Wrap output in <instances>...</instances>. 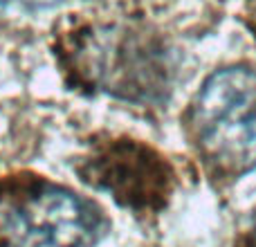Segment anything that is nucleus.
Returning <instances> with one entry per match:
<instances>
[{"label":"nucleus","mask_w":256,"mask_h":247,"mask_svg":"<svg viewBox=\"0 0 256 247\" xmlns=\"http://www.w3.org/2000/svg\"><path fill=\"white\" fill-rule=\"evenodd\" d=\"M189 128L214 173L240 178L256 168V70L214 72L191 104Z\"/></svg>","instance_id":"1"},{"label":"nucleus","mask_w":256,"mask_h":247,"mask_svg":"<svg viewBox=\"0 0 256 247\" xmlns=\"http://www.w3.org/2000/svg\"><path fill=\"white\" fill-rule=\"evenodd\" d=\"M9 234L30 247H94L108 220L97 204L61 186H36L4 207Z\"/></svg>","instance_id":"2"},{"label":"nucleus","mask_w":256,"mask_h":247,"mask_svg":"<svg viewBox=\"0 0 256 247\" xmlns=\"http://www.w3.org/2000/svg\"><path fill=\"white\" fill-rule=\"evenodd\" d=\"M70 2H84V0H0V20L50 12V9L63 7Z\"/></svg>","instance_id":"3"}]
</instances>
